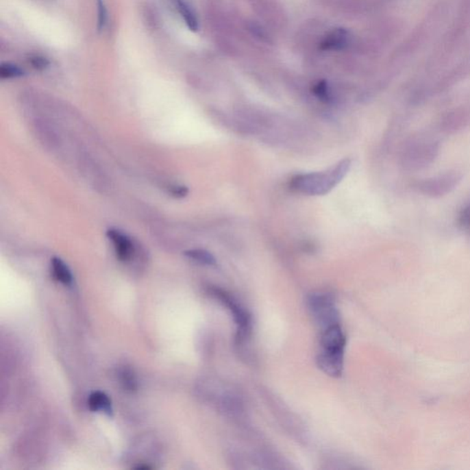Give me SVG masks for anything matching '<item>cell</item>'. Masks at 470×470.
Wrapping results in <instances>:
<instances>
[{
	"instance_id": "1",
	"label": "cell",
	"mask_w": 470,
	"mask_h": 470,
	"mask_svg": "<svg viewBox=\"0 0 470 470\" xmlns=\"http://www.w3.org/2000/svg\"><path fill=\"white\" fill-rule=\"evenodd\" d=\"M440 145L436 138L428 134L410 137L401 153L402 167L408 172L420 171L433 164L439 155Z\"/></svg>"
},
{
	"instance_id": "2",
	"label": "cell",
	"mask_w": 470,
	"mask_h": 470,
	"mask_svg": "<svg viewBox=\"0 0 470 470\" xmlns=\"http://www.w3.org/2000/svg\"><path fill=\"white\" fill-rule=\"evenodd\" d=\"M350 166L349 159H345L327 172L297 175L290 181L291 188L307 195H324L345 177Z\"/></svg>"
},
{
	"instance_id": "3",
	"label": "cell",
	"mask_w": 470,
	"mask_h": 470,
	"mask_svg": "<svg viewBox=\"0 0 470 470\" xmlns=\"http://www.w3.org/2000/svg\"><path fill=\"white\" fill-rule=\"evenodd\" d=\"M462 173L449 170L434 177L423 178L413 183V188L421 195L429 198H441L452 193L462 181Z\"/></svg>"
},
{
	"instance_id": "4",
	"label": "cell",
	"mask_w": 470,
	"mask_h": 470,
	"mask_svg": "<svg viewBox=\"0 0 470 470\" xmlns=\"http://www.w3.org/2000/svg\"><path fill=\"white\" fill-rule=\"evenodd\" d=\"M210 293L221 304L225 305L231 312L234 323L237 325L236 338H235L236 345H244L250 339L251 333H252V319L249 313L226 291L214 288L210 290Z\"/></svg>"
},
{
	"instance_id": "5",
	"label": "cell",
	"mask_w": 470,
	"mask_h": 470,
	"mask_svg": "<svg viewBox=\"0 0 470 470\" xmlns=\"http://www.w3.org/2000/svg\"><path fill=\"white\" fill-rule=\"evenodd\" d=\"M307 304L310 314L323 330L339 324V312L333 296L330 294L312 293L308 297Z\"/></svg>"
},
{
	"instance_id": "6",
	"label": "cell",
	"mask_w": 470,
	"mask_h": 470,
	"mask_svg": "<svg viewBox=\"0 0 470 470\" xmlns=\"http://www.w3.org/2000/svg\"><path fill=\"white\" fill-rule=\"evenodd\" d=\"M470 125V107L462 106L444 113L438 121L440 132L456 134Z\"/></svg>"
},
{
	"instance_id": "7",
	"label": "cell",
	"mask_w": 470,
	"mask_h": 470,
	"mask_svg": "<svg viewBox=\"0 0 470 470\" xmlns=\"http://www.w3.org/2000/svg\"><path fill=\"white\" fill-rule=\"evenodd\" d=\"M316 362L319 369L333 378L341 377L344 370V353L326 352L321 350Z\"/></svg>"
},
{
	"instance_id": "8",
	"label": "cell",
	"mask_w": 470,
	"mask_h": 470,
	"mask_svg": "<svg viewBox=\"0 0 470 470\" xmlns=\"http://www.w3.org/2000/svg\"><path fill=\"white\" fill-rule=\"evenodd\" d=\"M347 339L340 324L324 329L321 336V345L326 352L344 353Z\"/></svg>"
},
{
	"instance_id": "9",
	"label": "cell",
	"mask_w": 470,
	"mask_h": 470,
	"mask_svg": "<svg viewBox=\"0 0 470 470\" xmlns=\"http://www.w3.org/2000/svg\"><path fill=\"white\" fill-rule=\"evenodd\" d=\"M107 236L114 245L116 256L119 260L127 262L134 258L135 247L131 238H129L126 234L118 230L110 229L107 232Z\"/></svg>"
},
{
	"instance_id": "10",
	"label": "cell",
	"mask_w": 470,
	"mask_h": 470,
	"mask_svg": "<svg viewBox=\"0 0 470 470\" xmlns=\"http://www.w3.org/2000/svg\"><path fill=\"white\" fill-rule=\"evenodd\" d=\"M348 32L345 29H336L330 32L321 42V51H338L347 45Z\"/></svg>"
},
{
	"instance_id": "11",
	"label": "cell",
	"mask_w": 470,
	"mask_h": 470,
	"mask_svg": "<svg viewBox=\"0 0 470 470\" xmlns=\"http://www.w3.org/2000/svg\"><path fill=\"white\" fill-rule=\"evenodd\" d=\"M173 4L180 12L181 17L188 27V29L193 32H197L199 29V21L193 8L186 3L185 0H171Z\"/></svg>"
},
{
	"instance_id": "12",
	"label": "cell",
	"mask_w": 470,
	"mask_h": 470,
	"mask_svg": "<svg viewBox=\"0 0 470 470\" xmlns=\"http://www.w3.org/2000/svg\"><path fill=\"white\" fill-rule=\"evenodd\" d=\"M88 407L92 412H102L108 415H112V405L109 396L102 391L91 393L88 398Z\"/></svg>"
},
{
	"instance_id": "13",
	"label": "cell",
	"mask_w": 470,
	"mask_h": 470,
	"mask_svg": "<svg viewBox=\"0 0 470 470\" xmlns=\"http://www.w3.org/2000/svg\"><path fill=\"white\" fill-rule=\"evenodd\" d=\"M53 277L62 284L69 286L72 284L73 277L69 267L61 258H53L51 262Z\"/></svg>"
},
{
	"instance_id": "14",
	"label": "cell",
	"mask_w": 470,
	"mask_h": 470,
	"mask_svg": "<svg viewBox=\"0 0 470 470\" xmlns=\"http://www.w3.org/2000/svg\"><path fill=\"white\" fill-rule=\"evenodd\" d=\"M185 256L188 258L201 264H206V266H214L216 264V259L214 256L206 250L202 249H193L185 252Z\"/></svg>"
},
{
	"instance_id": "15",
	"label": "cell",
	"mask_w": 470,
	"mask_h": 470,
	"mask_svg": "<svg viewBox=\"0 0 470 470\" xmlns=\"http://www.w3.org/2000/svg\"><path fill=\"white\" fill-rule=\"evenodd\" d=\"M312 92L321 101L325 102V103H330V102L333 101V95H332L330 86H329L328 83L325 80L318 81L313 86Z\"/></svg>"
},
{
	"instance_id": "16",
	"label": "cell",
	"mask_w": 470,
	"mask_h": 470,
	"mask_svg": "<svg viewBox=\"0 0 470 470\" xmlns=\"http://www.w3.org/2000/svg\"><path fill=\"white\" fill-rule=\"evenodd\" d=\"M23 75H24L23 70L15 64L5 63L0 66V77L2 79L21 77Z\"/></svg>"
},
{
	"instance_id": "17",
	"label": "cell",
	"mask_w": 470,
	"mask_h": 470,
	"mask_svg": "<svg viewBox=\"0 0 470 470\" xmlns=\"http://www.w3.org/2000/svg\"><path fill=\"white\" fill-rule=\"evenodd\" d=\"M121 383L128 391H135L137 388L136 378L128 367H124L120 373Z\"/></svg>"
},
{
	"instance_id": "18",
	"label": "cell",
	"mask_w": 470,
	"mask_h": 470,
	"mask_svg": "<svg viewBox=\"0 0 470 470\" xmlns=\"http://www.w3.org/2000/svg\"><path fill=\"white\" fill-rule=\"evenodd\" d=\"M458 221L461 229L470 234V199L459 212Z\"/></svg>"
},
{
	"instance_id": "19",
	"label": "cell",
	"mask_w": 470,
	"mask_h": 470,
	"mask_svg": "<svg viewBox=\"0 0 470 470\" xmlns=\"http://www.w3.org/2000/svg\"><path fill=\"white\" fill-rule=\"evenodd\" d=\"M98 9V29L102 31L107 24L108 13L104 0H96Z\"/></svg>"
},
{
	"instance_id": "20",
	"label": "cell",
	"mask_w": 470,
	"mask_h": 470,
	"mask_svg": "<svg viewBox=\"0 0 470 470\" xmlns=\"http://www.w3.org/2000/svg\"><path fill=\"white\" fill-rule=\"evenodd\" d=\"M144 18L145 23H148V26L151 27V28H156L159 23L158 14L150 7L147 6L145 8Z\"/></svg>"
},
{
	"instance_id": "21",
	"label": "cell",
	"mask_w": 470,
	"mask_h": 470,
	"mask_svg": "<svg viewBox=\"0 0 470 470\" xmlns=\"http://www.w3.org/2000/svg\"><path fill=\"white\" fill-rule=\"evenodd\" d=\"M29 61H31L32 66L37 70L45 69L46 67L49 66V61L40 55L32 56Z\"/></svg>"
},
{
	"instance_id": "22",
	"label": "cell",
	"mask_w": 470,
	"mask_h": 470,
	"mask_svg": "<svg viewBox=\"0 0 470 470\" xmlns=\"http://www.w3.org/2000/svg\"><path fill=\"white\" fill-rule=\"evenodd\" d=\"M171 193L177 198H183L188 193V190L186 186H175L172 188Z\"/></svg>"
}]
</instances>
